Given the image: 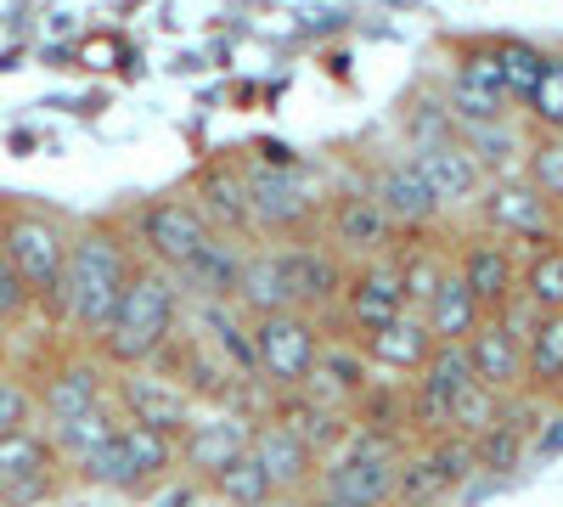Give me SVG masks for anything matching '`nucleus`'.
I'll return each instance as SVG.
<instances>
[{"label":"nucleus","mask_w":563,"mask_h":507,"mask_svg":"<svg viewBox=\"0 0 563 507\" xmlns=\"http://www.w3.org/2000/svg\"><path fill=\"white\" fill-rule=\"evenodd\" d=\"M321 180L310 164H249V220L254 238L276 243H299L310 238V225L321 214Z\"/></svg>","instance_id":"nucleus-3"},{"label":"nucleus","mask_w":563,"mask_h":507,"mask_svg":"<svg viewBox=\"0 0 563 507\" xmlns=\"http://www.w3.org/2000/svg\"><path fill=\"white\" fill-rule=\"evenodd\" d=\"M530 113V124L541 135H563V52H547V68L536 79V90L519 102Z\"/></svg>","instance_id":"nucleus-37"},{"label":"nucleus","mask_w":563,"mask_h":507,"mask_svg":"<svg viewBox=\"0 0 563 507\" xmlns=\"http://www.w3.org/2000/svg\"><path fill=\"white\" fill-rule=\"evenodd\" d=\"M203 485H209L225 507H260L265 496H276V485H271V474L260 469V456H254V451L231 456V463H225L220 474H209Z\"/></svg>","instance_id":"nucleus-31"},{"label":"nucleus","mask_w":563,"mask_h":507,"mask_svg":"<svg viewBox=\"0 0 563 507\" xmlns=\"http://www.w3.org/2000/svg\"><path fill=\"white\" fill-rule=\"evenodd\" d=\"M186 192H192V203L209 214L214 232L254 238V220H249V164L243 158H203Z\"/></svg>","instance_id":"nucleus-18"},{"label":"nucleus","mask_w":563,"mask_h":507,"mask_svg":"<svg viewBox=\"0 0 563 507\" xmlns=\"http://www.w3.org/2000/svg\"><path fill=\"white\" fill-rule=\"evenodd\" d=\"M400 288H406V310H417L422 299H429L434 294V283H440V276L451 271V260L440 254V249H429V243H417V249H406L400 260Z\"/></svg>","instance_id":"nucleus-39"},{"label":"nucleus","mask_w":563,"mask_h":507,"mask_svg":"<svg viewBox=\"0 0 563 507\" xmlns=\"http://www.w3.org/2000/svg\"><path fill=\"white\" fill-rule=\"evenodd\" d=\"M231 305H238L243 316H265V310H294L288 305V283H282V254L265 243L243 254V271H238V294H231Z\"/></svg>","instance_id":"nucleus-28"},{"label":"nucleus","mask_w":563,"mask_h":507,"mask_svg":"<svg viewBox=\"0 0 563 507\" xmlns=\"http://www.w3.org/2000/svg\"><path fill=\"white\" fill-rule=\"evenodd\" d=\"M344 321L355 333H372V328H384L389 316L406 310V288H400V265L395 254H372V260H355L344 271Z\"/></svg>","instance_id":"nucleus-15"},{"label":"nucleus","mask_w":563,"mask_h":507,"mask_svg":"<svg viewBox=\"0 0 563 507\" xmlns=\"http://www.w3.org/2000/svg\"><path fill=\"white\" fill-rule=\"evenodd\" d=\"M321 220H327V249H339L344 260H372V254H389L395 249V225L389 214L378 209L366 187H344L321 203Z\"/></svg>","instance_id":"nucleus-12"},{"label":"nucleus","mask_w":563,"mask_h":507,"mask_svg":"<svg viewBox=\"0 0 563 507\" xmlns=\"http://www.w3.org/2000/svg\"><path fill=\"white\" fill-rule=\"evenodd\" d=\"M192 316H198V328H203V344L238 373L243 384H260L254 378V344H249V316L238 310V305H192Z\"/></svg>","instance_id":"nucleus-27"},{"label":"nucleus","mask_w":563,"mask_h":507,"mask_svg":"<svg viewBox=\"0 0 563 507\" xmlns=\"http://www.w3.org/2000/svg\"><path fill=\"white\" fill-rule=\"evenodd\" d=\"M519 175L530 180V187H536L552 209H563V135H536V142L525 147Z\"/></svg>","instance_id":"nucleus-38"},{"label":"nucleus","mask_w":563,"mask_h":507,"mask_svg":"<svg viewBox=\"0 0 563 507\" xmlns=\"http://www.w3.org/2000/svg\"><path fill=\"white\" fill-rule=\"evenodd\" d=\"M366 192L378 198V209L389 214L395 232H429V225H440V214H445L434 203V192L422 187V175L411 169V158H384L378 169H372Z\"/></svg>","instance_id":"nucleus-20"},{"label":"nucleus","mask_w":563,"mask_h":507,"mask_svg":"<svg viewBox=\"0 0 563 507\" xmlns=\"http://www.w3.org/2000/svg\"><path fill=\"white\" fill-rule=\"evenodd\" d=\"M552 395H558V400H563V378H558V384H552Z\"/></svg>","instance_id":"nucleus-49"},{"label":"nucleus","mask_w":563,"mask_h":507,"mask_svg":"<svg viewBox=\"0 0 563 507\" xmlns=\"http://www.w3.org/2000/svg\"><path fill=\"white\" fill-rule=\"evenodd\" d=\"M68 232L74 225L29 209V203H7V225H0V254L12 260V271L29 283V294L40 305H57V283H63V260H68Z\"/></svg>","instance_id":"nucleus-4"},{"label":"nucleus","mask_w":563,"mask_h":507,"mask_svg":"<svg viewBox=\"0 0 563 507\" xmlns=\"http://www.w3.org/2000/svg\"><path fill=\"white\" fill-rule=\"evenodd\" d=\"M456 276L467 283V294L479 299L485 316H496L512 294H519V260H512L507 238H496V232L462 243V254H456Z\"/></svg>","instance_id":"nucleus-22"},{"label":"nucleus","mask_w":563,"mask_h":507,"mask_svg":"<svg viewBox=\"0 0 563 507\" xmlns=\"http://www.w3.org/2000/svg\"><path fill=\"white\" fill-rule=\"evenodd\" d=\"M249 451L260 456V469L271 474L276 491H310V480H316V469H321V456L310 451V440L294 434L288 423H276V418H260V423H254Z\"/></svg>","instance_id":"nucleus-23"},{"label":"nucleus","mask_w":563,"mask_h":507,"mask_svg":"<svg viewBox=\"0 0 563 507\" xmlns=\"http://www.w3.org/2000/svg\"><path fill=\"white\" fill-rule=\"evenodd\" d=\"M249 344H254V378L265 389H305L310 366L321 355L316 316H305V310L249 316Z\"/></svg>","instance_id":"nucleus-5"},{"label":"nucleus","mask_w":563,"mask_h":507,"mask_svg":"<svg viewBox=\"0 0 563 507\" xmlns=\"http://www.w3.org/2000/svg\"><path fill=\"white\" fill-rule=\"evenodd\" d=\"M310 507H389L395 502V451L389 440L350 434V451L316 469Z\"/></svg>","instance_id":"nucleus-6"},{"label":"nucleus","mask_w":563,"mask_h":507,"mask_svg":"<svg viewBox=\"0 0 563 507\" xmlns=\"http://www.w3.org/2000/svg\"><path fill=\"white\" fill-rule=\"evenodd\" d=\"M445 113H451L456 124L512 113L507 79H501V63H496V40H467V45H456V74H451V90H445Z\"/></svg>","instance_id":"nucleus-10"},{"label":"nucleus","mask_w":563,"mask_h":507,"mask_svg":"<svg viewBox=\"0 0 563 507\" xmlns=\"http://www.w3.org/2000/svg\"><path fill=\"white\" fill-rule=\"evenodd\" d=\"M249 434H254V418H243V411H231V406H214V411H192V418H186V429L175 434V451H180L186 474L209 480L231 463V456L249 451Z\"/></svg>","instance_id":"nucleus-14"},{"label":"nucleus","mask_w":563,"mask_h":507,"mask_svg":"<svg viewBox=\"0 0 563 507\" xmlns=\"http://www.w3.org/2000/svg\"><path fill=\"white\" fill-rule=\"evenodd\" d=\"M119 445H124V456H130V469H135V485H141V491L158 485V480H169V469H175V440H169V434L119 418Z\"/></svg>","instance_id":"nucleus-30"},{"label":"nucleus","mask_w":563,"mask_h":507,"mask_svg":"<svg viewBox=\"0 0 563 507\" xmlns=\"http://www.w3.org/2000/svg\"><path fill=\"white\" fill-rule=\"evenodd\" d=\"M400 507H434V502H400Z\"/></svg>","instance_id":"nucleus-48"},{"label":"nucleus","mask_w":563,"mask_h":507,"mask_svg":"<svg viewBox=\"0 0 563 507\" xmlns=\"http://www.w3.org/2000/svg\"><path fill=\"white\" fill-rule=\"evenodd\" d=\"M34 418H40L34 384H23L12 366H0V434H7V429H29Z\"/></svg>","instance_id":"nucleus-43"},{"label":"nucleus","mask_w":563,"mask_h":507,"mask_svg":"<svg viewBox=\"0 0 563 507\" xmlns=\"http://www.w3.org/2000/svg\"><path fill=\"white\" fill-rule=\"evenodd\" d=\"M29 305H34L29 283L12 271V260L0 254V328H12V321H23V316H29Z\"/></svg>","instance_id":"nucleus-44"},{"label":"nucleus","mask_w":563,"mask_h":507,"mask_svg":"<svg viewBox=\"0 0 563 507\" xmlns=\"http://www.w3.org/2000/svg\"><path fill=\"white\" fill-rule=\"evenodd\" d=\"M57 469H63V456H57L52 434H40L34 423L29 429H7L0 434V507L45 502L57 491Z\"/></svg>","instance_id":"nucleus-9"},{"label":"nucleus","mask_w":563,"mask_h":507,"mask_svg":"<svg viewBox=\"0 0 563 507\" xmlns=\"http://www.w3.org/2000/svg\"><path fill=\"white\" fill-rule=\"evenodd\" d=\"M406 135L411 142H440V135H456V119L445 113V102H417L406 113Z\"/></svg>","instance_id":"nucleus-45"},{"label":"nucleus","mask_w":563,"mask_h":507,"mask_svg":"<svg viewBox=\"0 0 563 507\" xmlns=\"http://www.w3.org/2000/svg\"><path fill=\"white\" fill-rule=\"evenodd\" d=\"M406 158L422 175V187L434 192L440 209H467L479 198V187H485V169L467 158V147L456 142V135H440V142H411Z\"/></svg>","instance_id":"nucleus-17"},{"label":"nucleus","mask_w":563,"mask_h":507,"mask_svg":"<svg viewBox=\"0 0 563 507\" xmlns=\"http://www.w3.org/2000/svg\"><path fill=\"white\" fill-rule=\"evenodd\" d=\"M45 423L57 418H79V411H97V406H113V378H108V361L90 350V355H68L57 361L52 373H45V384L34 389Z\"/></svg>","instance_id":"nucleus-16"},{"label":"nucleus","mask_w":563,"mask_h":507,"mask_svg":"<svg viewBox=\"0 0 563 507\" xmlns=\"http://www.w3.org/2000/svg\"><path fill=\"white\" fill-rule=\"evenodd\" d=\"M113 411L124 423H147V429L175 440L186 429V418L198 411V400L175 378H164L158 366H124V373L113 378Z\"/></svg>","instance_id":"nucleus-8"},{"label":"nucleus","mask_w":563,"mask_h":507,"mask_svg":"<svg viewBox=\"0 0 563 507\" xmlns=\"http://www.w3.org/2000/svg\"><path fill=\"white\" fill-rule=\"evenodd\" d=\"M563 378V310H536L525 328V389H552Z\"/></svg>","instance_id":"nucleus-29"},{"label":"nucleus","mask_w":563,"mask_h":507,"mask_svg":"<svg viewBox=\"0 0 563 507\" xmlns=\"http://www.w3.org/2000/svg\"><path fill=\"white\" fill-rule=\"evenodd\" d=\"M479 220L490 225L496 238H525V243H547L552 238V203L530 187V180L512 169V175H490L479 187Z\"/></svg>","instance_id":"nucleus-11"},{"label":"nucleus","mask_w":563,"mask_h":507,"mask_svg":"<svg viewBox=\"0 0 563 507\" xmlns=\"http://www.w3.org/2000/svg\"><path fill=\"white\" fill-rule=\"evenodd\" d=\"M395 496L400 502H440V496H451V480L434 469V456L422 451L411 463H395Z\"/></svg>","instance_id":"nucleus-42"},{"label":"nucleus","mask_w":563,"mask_h":507,"mask_svg":"<svg viewBox=\"0 0 563 507\" xmlns=\"http://www.w3.org/2000/svg\"><path fill=\"white\" fill-rule=\"evenodd\" d=\"M180 316H186V299L175 288V276L153 260H135L130 276H124V288H119V305L108 316V328L97 333V350L108 361V373H124V366H153L158 350L175 339L180 328Z\"/></svg>","instance_id":"nucleus-2"},{"label":"nucleus","mask_w":563,"mask_h":507,"mask_svg":"<svg viewBox=\"0 0 563 507\" xmlns=\"http://www.w3.org/2000/svg\"><path fill=\"white\" fill-rule=\"evenodd\" d=\"M243 254H249V238H231V232H209L203 249L186 260L175 276V288L186 305H225L238 294V271H243Z\"/></svg>","instance_id":"nucleus-19"},{"label":"nucleus","mask_w":563,"mask_h":507,"mask_svg":"<svg viewBox=\"0 0 563 507\" xmlns=\"http://www.w3.org/2000/svg\"><path fill=\"white\" fill-rule=\"evenodd\" d=\"M417 316H422V328L434 333V344H462V339H467V333H474L479 321H485L479 299L467 294V283L456 276V265H451V271L440 276V283H434V294L417 305Z\"/></svg>","instance_id":"nucleus-25"},{"label":"nucleus","mask_w":563,"mask_h":507,"mask_svg":"<svg viewBox=\"0 0 563 507\" xmlns=\"http://www.w3.org/2000/svg\"><path fill=\"white\" fill-rule=\"evenodd\" d=\"M79 480L85 485H97V491H119V496H141V485H135V469H130V456H124V445H119V429L97 445V451H85L79 456Z\"/></svg>","instance_id":"nucleus-35"},{"label":"nucleus","mask_w":563,"mask_h":507,"mask_svg":"<svg viewBox=\"0 0 563 507\" xmlns=\"http://www.w3.org/2000/svg\"><path fill=\"white\" fill-rule=\"evenodd\" d=\"M214 232L209 214L192 203V192H169V198H147L135 209V225H130V243H135V260H153L164 271H180L203 249V238Z\"/></svg>","instance_id":"nucleus-7"},{"label":"nucleus","mask_w":563,"mask_h":507,"mask_svg":"<svg viewBox=\"0 0 563 507\" xmlns=\"http://www.w3.org/2000/svg\"><path fill=\"white\" fill-rule=\"evenodd\" d=\"M113 429H119V411H113V406H97V411H79V418H57L45 434H52V445H57L63 463H79V456L97 451Z\"/></svg>","instance_id":"nucleus-32"},{"label":"nucleus","mask_w":563,"mask_h":507,"mask_svg":"<svg viewBox=\"0 0 563 507\" xmlns=\"http://www.w3.org/2000/svg\"><path fill=\"white\" fill-rule=\"evenodd\" d=\"M474 384V373H467V355H462V344H434L429 350V361L417 366V389L429 395V400H440L445 411H451V400Z\"/></svg>","instance_id":"nucleus-34"},{"label":"nucleus","mask_w":563,"mask_h":507,"mask_svg":"<svg viewBox=\"0 0 563 507\" xmlns=\"http://www.w3.org/2000/svg\"><path fill=\"white\" fill-rule=\"evenodd\" d=\"M355 350L366 355V366H384V373H417V366L429 361V350H434V333L422 328L417 310H400V316L384 321V328L355 333Z\"/></svg>","instance_id":"nucleus-24"},{"label":"nucleus","mask_w":563,"mask_h":507,"mask_svg":"<svg viewBox=\"0 0 563 507\" xmlns=\"http://www.w3.org/2000/svg\"><path fill=\"white\" fill-rule=\"evenodd\" d=\"M462 355H467V373H474V384H485V389H496V395L525 389V339L512 333L501 316H485L479 328L462 339Z\"/></svg>","instance_id":"nucleus-21"},{"label":"nucleus","mask_w":563,"mask_h":507,"mask_svg":"<svg viewBox=\"0 0 563 507\" xmlns=\"http://www.w3.org/2000/svg\"><path fill=\"white\" fill-rule=\"evenodd\" d=\"M260 507H310V496H305V491H276V496H265Z\"/></svg>","instance_id":"nucleus-47"},{"label":"nucleus","mask_w":563,"mask_h":507,"mask_svg":"<svg viewBox=\"0 0 563 507\" xmlns=\"http://www.w3.org/2000/svg\"><path fill=\"white\" fill-rule=\"evenodd\" d=\"M536 451H541V456H558V451H563V418H552V423L541 429V440H536Z\"/></svg>","instance_id":"nucleus-46"},{"label":"nucleus","mask_w":563,"mask_h":507,"mask_svg":"<svg viewBox=\"0 0 563 507\" xmlns=\"http://www.w3.org/2000/svg\"><path fill=\"white\" fill-rule=\"evenodd\" d=\"M519 456H525V429H512L507 418H496L485 434H474V463L490 469V474H496V469H501V474L519 469Z\"/></svg>","instance_id":"nucleus-41"},{"label":"nucleus","mask_w":563,"mask_h":507,"mask_svg":"<svg viewBox=\"0 0 563 507\" xmlns=\"http://www.w3.org/2000/svg\"><path fill=\"white\" fill-rule=\"evenodd\" d=\"M519 294L536 310H563V243H536L530 265H519Z\"/></svg>","instance_id":"nucleus-33"},{"label":"nucleus","mask_w":563,"mask_h":507,"mask_svg":"<svg viewBox=\"0 0 563 507\" xmlns=\"http://www.w3.org/2000/svg\"><path fill=\"white\" fill-rule=\"evenodd\" d=\"M0 225H7V203H0Z\"/></svg>","instance_id":"nucleus-50"},{"label":"nucleus","mask_w":563,"mask_h":507,"mask_svg":"<svg viewBox=\"0 0 563 507\" xmlns=\"http://www.w3.org/2000/svg\"><path fill=\"white\" fill-rule=\"evenodd\" d=\"M135 265V243L124 225L113 220H90L68 232V260H63V283H57V316L63 328L79 333L85 344H97V333L108 328V316L119 305V288Z\"/></svg>","instance_id":"nucleus-1"},{"label":"nucleus","mask_w":563,"mask_h":507,"mask_svg":"<svg viewBox=\"0 0 563 507\" xmlns=\"http://www.w3.org/2000/svg\"><path fill=\"white\" fill-rule=\"evenodd\" d=\"M282 254V283H288V305L305 310V316H321V310H333L339 294H344V254L339 249H327V243H276Z\"/></svg>","instance_id":"nucleus-13"},{"label":"nucleus","mask_w":563,"mask_h":507,"mask_svg":"<svg viewBox=\"0 0 563 507\" xmlns=\"http://www.w3.org/2000/svg\"><path fill=\"white\" fill-rule=\"evenodd\" d=\"M496 418H501V395L485 389V384H467V389L451 400V434H462V440L485 434Z\"/></svg>","instance_id":"nucleus-40"},{"label":"nucleus","mask_w":563,"mask_h":507,"mask_svg":"<svg viewBox=\"0 0 563 507\" xmlns=\"http://www.w3.org/2000/svg\"><path fill=\"white\" fill-rule=\"evenodd\" d=\"M496 63H501V79H507V97H512V108H519L530 90H536V79H541V68H547V52L536 40H496Z\"/></svg>","instance_id":"nucleus-36"},{"label":"nucleus","mask_w":563,"mask_h":507,"mask_svg":"<svg viewBox=\"0 0 563 507\" xmlns=\"http://www.w3.org/2000/svg\"><path fill=\"white\" fill-rule=\"evenodd\" d=\"M456 142L467 147V158L485 169V180H490V175H512V169L525 164V147H530V142H525V130L512 124V113L456 124Z\"/></svg>","instance_id":"nucleus-26"}]
</instances>
